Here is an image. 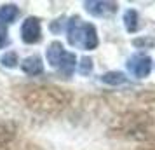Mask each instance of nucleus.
Listing matches in <instances>:
<instances>
[{
    "instance_id": "1",
    "label": "nucleus",
    "mask_w": 155,
    "mask_h": 150,
    "mask_svg": "<svg viewBox=\"0 0 155 150\" xmlns=\"http://www.w3.org/2000/svg\"><path fill=\"white\" fill-rule=\"evenodd\" d=\"M66 37L73 47L92 51L98 47V32L91 23H84L78 16H73L66 25Z\"/></svg>"
},
{
    "instance_id": "2",
    "label": "nucleus",
    "mask_w": 155,
    "mask_h": 150,
    "mask_svg": "<svg viewBox=\"0 0 155 150\" xmlns=\"http://www.w3.org/2000/svg\"><path fill=\"white\" fill-rule=\"evenodd\" d=\"M45 58L52 68L59 70L61 75L64 77H71V73L75 70V65H77V58L73 52H68V51L63 49L61 42H52L49 44V47L45 51Z\"/></svg>"
},
{
    "instance_id": "3",
    "label": "nucleus",
    "mask_w": 155,
    "mask_h": 150,
    "mask_svg": "<svg viewBox=\"0 0 155 150\" xmlns=\"http://www.w3.org/2000/svg\"><path fill=\"white\" fill-rule=\"evenodd\" d=\"M127 70L138 79H145L152 72V58L145 54H134L127 59Z\"/></svg>"
},
{
    "instance_id": "4",
    "label": "nucleus",
    "mask_w": 155,
    "mask_h": 150,
    "mask_svg": "<svg viewBox=\"0 0 155 150\" xmlns=\"http://www.w3.org/2000/svg\"><path fill=\"white\" fill-rule=\"evenodd\" d=\"M84 7L94 18H110L117 12L119 5L115 2H106V0H87L84 2Z\"/></svg>"
},
{
    "instance_id": "5",
    "label": "nucleus",
    "mask_w": 155,
    "mask_h": 150,
    "mask_svg": "<svg viewBox=\"0 0 155 150\" xmlns=\"http://www.w3.org/2000/svg\"><path fill=\"white\" fill-rule=\"evenodd\" d=\"M21 38L25 44H37L42 38V25L38 18H26L21 25Z\"/></svg>"
},
{
    "instance_id": "6",
    "label": "nucleus",
    "mask_w": 155,
    "mask_h": 150,
    "mask_svg": "<svg viewBox=\"0 0 155 150\" xmlns=\"http://www.w3.org/2000/svg\"><path fill=\"white\" fill-rule=\"evenodd\" d=\"M21 68L25 73H28V75H40L44 72V63H42V58L40 56H28L25 58L21 61Z\"/></svg>"
},
{
    "instance_id": "7",
    "label": "nucleus",
    "mask_w": 155,
    "mask_h": 150,
    "mask_svg": "<svg viewBox=\"0 0 155 150\" xmlns=\"http://www.w3.org/2000/svg\"><path fill=\"white\" fill-rule=\"evenodd\" d=\"M18 16H19V9L16 7L14 4H5V5L0 7V21L4 25L12 23Z\"/></svg>"
},
{
    "instance_id": "8",
    "label": "nucleus",
    "mask_w": 155,
    "mask_h": 150,
    "mask_svg": "<svg viewBox=\"0 0 155 150\" xmlns=\"http://www.w3.org/2000/svg\"><path fill=\"white\" fill-rule=\"evenodd\" d=\"M126 75L122 72H106L101 75V82H105L108 86H120L126 82Z\"/></svg>"
},
{
    "instance_id": "9",
    "label": "nucleus",
    "mask_w": 155,
    "mask_h": 150,
    "mask_svg": "<svg viewBox=\"0 0 155 150\" xmlns=\"http://www.w3.org/2000/svg\"><path fill=\"white\" fill-rule=\"evenodd\" d=\"M124 26H126L127 32H131L134 33L138 26H140V23H138V12L134 11V9H127L126 12H124Z\"/></svg>"
},
{
    "instance_id": "10",
    "label": "nucleus",
    "mask_w": 155,
    "mask_h": 150,
    "mask_svg": "<svg viewBox=\"0 0 155 150\" xmlns=\"http://www.w3.org/2000/svg\"><path fill=\"white\" fill-rule=\"evenodd\" d=\"M0 63L4 65L5 68H14L16 65H18V54H16L14 51H9V52H5L4 56L0 58Z\"/></svg>"
},
{
    "instance_id": "11",
    "label": "nucleus",
    "mask_w": 155,
    "mask_h": 150,
    "mask_svg": "<svg viewBox=\"0 0 155 150\" xmlns=\"http://www.w3.org/2000/svg\"><path fill=\"white\" fill-rule=\"evenodd\" d=\"M78 72L82 75H89L92 72V59L91 58H82L80 63H78Z\"/></svg>"
},
{
    "instance_id": "12",
    "label": "nucleus",
    "mask_w": 155,
    "mask_h": 150,
    "mask_svg": "<svg viewBox=\"0 0 155 150\" xmlns=\"http://www.w3.org/2000/svg\"><path fill=\"white\" fill-rule=\"evenodd\" d=\"M7 44H9L7 30H5V26H4V25H0V49H4Z\"/></svg>"
}]
</instances>
